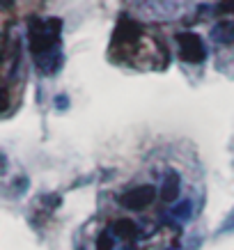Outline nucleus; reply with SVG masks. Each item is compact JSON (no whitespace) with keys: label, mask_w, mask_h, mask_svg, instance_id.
<instances>
[{"label":"nucleus","mask_w":234,"mask_h":250,"mask_svg":"<svg viewBox=\"0 0 234 250\" xmlns=\"http://www.w3.org/2000/svg\"><path fill=\"white\" fill-rule=\"evenodd\" d=\"M60 19H35L28 21V42L35 58V67L42 74H53L60 69Z\"/></svg>","instance_id":"1"},{"label":"nucleus","mask_w":234,"mask_h":250,"mask_svg":"<svg viewBox=\"0 0 234 250\" xmlns=\"http://www.w3.org/2000/svg\"><path fill=\"white\" fill-rule=\"evenodd\" d=\"M177 46H179V58L189 64H200L207 58V48H204L202 39L195 32H179L177 35Z\"/></svg>","instance_id":"2"},{"label":"nucleus","mask_w":234,"mask_h":250,"mask_svg":"<svg viewBox=\"0 0 234 250\" xmlns=\"http://www.w3.org/2000/svg\"><path fill=\"white\" fill-rule=\"evenodd\" d=\"M143 37V28L140 23H136L133 19H120L117 28H115V37H113V46L115 48H128V46H136L138 39Z\"/></svg>","instance_id":"3"},{"label":"nucleus","mask_w":234,"mask_h":250,"mask_svg":"<svg viewBox=\"0 0 234 250\" xmlns=\"http://www.w3.org/2000/svg\"><path fill=\"white\" fill-rule=\"evenodd\" d=\"M154 197H156L154 186H138V188L127 190L124 195H120V205L128 211H140V209L154 202Z\"/></svg>","instance_id":"4"},{"label":"nucleus","mask_w":234,"mask_h":250,"mask_svg":"<svg viewBox=\"0 0 234 250\" xmlns=\"http://www.w3.org/2000/svg\"><path fill=\"white\" fill-rule=\"evenodd\" d=\"M179 188H181V179L177 172H168L166 179H163V186H161V197L166 202H174L179 197Z\"/></svg>","instance_id":"5"},{"label":"nucleus","mask_w":234,"mask_h":250,"mask_svg":"<svg viewBox=\"0 0 234 250\" xmlns=\"http://www.w3.org/2000/svg\"><path fill=\"white\" fill-rule=\"evenodd\" d=\"M113 232L120 239H136L138 234H140V229H138V225L133 223V220L128 218H117L113 223Z\"/></svg>","instance_id":"6"},{"label":"nucleus","mask_w":234,"mask_h":250,"mask_svg":"<svg viewBox=\"0 0 234 250\" xmlns=\"http://www.w3.org/2000/svg\"><path fill=\"white\" fill-rule=\"evenodd\" d=\"M213 39L220 42V44H234V23L216 25V30H213Z\"/></svg>","instance_id":"7"},{"label":"nucleus","mask_w":234,"mask_h":250,"mask_svg":"<svg viewBox=\"0 0 234 250\" xmlns=\"http://www.w3.org/2000/svg\"><path fill=\"white\" fill-rule=\"evenodd\" d=\"M113 236H110V232H101L97 239V250H113Z\"/></svg>","instance_id":"8"},{"label":"nucleus","mask_w":234,"mask_h":250,"mask_svg":"<svg viewBox=\"0 0 234 250\" xmlns=\"http://www.w3.org/2000/svg\"><path fill=\"white\" fill-rule=\"evenodd\" d=\"M174 216H177V218H184V220L189 218L191 216V202L189 200H186V202H181V205L174 209Z\"/></svg>","instance_id":"9"},{"label":"nucleus","mask_w":234,"mask_h":250,"mask_svg":"<svg viewBox=\"0 0 234 250\" xmlns=\"http://www.w3.org/2000/svg\"><path fill=\"white\" fill-rule=\"evenodd\" d=\"M218 9L220 12H232L234 14V0H223V2L218 5Z\"/></svg>","instance_id":"10"}]
</instances>
